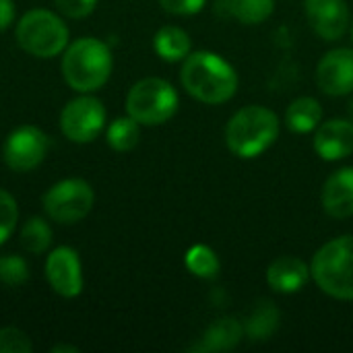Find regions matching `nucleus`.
Here are the masks:
<instances>
[{
  "label": "nucleus",
  "instance_id": "1",
  "mask_svg": "<svg viewBox=\"0 0 353 353\" xmlns=\"http://www.w3.org/2000/svg\"><path fill=\"white\" fill-rule=\"evenodd\" d=\"M182 87L194 99L217 105L230 101L238 91V72L215 52H192L180 70Z\"/></svg>",
  "mask_w": 353,
  "mask_h": 353
},
{
  "label": "nucleus",
  "instance_id": "2",
  "mask_svg": "<svg viewBox=\"0 0 353 353\" xmlns=\"http://www.w3.org/2000/svg\"><path fill=\"white\" fill-rule=\"evenodd\" d=\"M279 137V118L263 105H246L238 110L225 126V145L240 159L263 155Z\"/></svg>",
  "mask_w": 353,
  "mask_h": 353
},
{
  "label": "nucleus",
  "instance_id": "3",
  "mask_svg": "<svg viewBox=\"0 0 353 353\" xmlns=\"http://www.w3.org/2000/svg\"><path fill=\"white\" fill-rule=\"evenodd\" d=\"M112 72V52L95 37H81L68 46L62 58V77L79 93L105 85Z\"/></svg>",
  "mask_w": 353,
  "mask_h": 353
},
{
  "label": "nucleus",
  "instance_id": "4",
  "mask_svg": "<svg viewBox=\"0 0 353 353\" xmlns=\"http://www.w3.org/2000/svg\"><path fill=\"white\" fill-rule=\"evenodd\" d=\"M310 273L314 283L327 296L353 300V236H341L321 246L312 259Z\"/></svg>",
  "mask_w": 353,
  "mask_h": 353
},
{
  "label": "nucleus",
  "instance_id": "5",
  "mask_svg": "<svg viewBox=\"0 0 353 353\" xmlns=\"http://www.w3.org/2000/svg\"><path fill=\"white\" fill-rule=\"evenodd\" d=\"M126 112L139 124L159 126L178 112V93L163 79H141L126 95Z\"/></svg>",
  "mask_w": 353,
  "mask_h": 353
},
{
  "label": "nucleus",
  "instance_id": "6",
  "mask_svg": "<svg viewBox=\"0 0 353 353\" xmlns=\"http://www.w3.org/2000/svg\"><path fill=\"white\" fill-rule=\"evenodd\" d=\"M17 41L31 56L52 58L66 48L68 29L58 14L35 8L21 17L17 25Z\"/></svg>",
  "mask_w": 353,
  "mask_h": 353
},
{
  "label": "nucleus",
  "instance_id": "7",
  "mask_svg": "<svg viewBox=\"0 0 353 353\" xmlns=\"http://www.w3.org/2000/svg\"><path fill=\"white\" fill-rule=\"evenodd\" d=\"M93 188L81 178H66L56 182L41 199L48 217L66 225L85 219L93 207Z\"/></svg>",
  "mask_w": 353,
  "mask_h": 353
},
{
  "label": "nucleus",
  "instance_id": "8",
  "mask_svg": "<svg viewBox=\"0 0 353 353\" xmlns=\"http://www.w3.org/2000/svg\"><path fill=\"white\" fill-rule=\"evenodd\" d=\"M105 124V108L97 97L83 95L64 105L60 114V128L72 143H91Z\"/></svg>",
  "mask_w": 353,
  "mask_h": 353
},
{
  "label": "nucleus",
  "instance_id": "9",
  "mask_svg": "<svg viewBox=\"0 0 353 353\" xmlns=\"http://www.w3.org/2000/svg\"><path fill=\"white\" fill-rule=\"evenodd\" d=\"M48 137L37 126H19L4 143V161L14 172L35 170L48 153Z\"/></svg>",
  "mask_w": 353,
  "mask_h": 353
},
{
  "label": "nucleus",
  "instance_id": "10",
  "mask_svg": "<svg viewBox=\"0 0 353 353\" xmlns=\"http://www.w3.org/2000/svg\"><path fill=\"white\" fill-rule=\"evenodd\" d=\"M304 10L310 27L325 41H337L350 29L352 14L345 0H304Z\"/></svg>",
  "mask_w": 353,
  "mask_h": 353
},
{
  "label": "nucleus",
  "instance_id": "11",
  "mask_svg": "<svg viewBox=\"0 0 353 353\" xmlns=\"http://www.w3.org/2000/svg\"><path fill=\"white\" fill-rule=\"evenodd\" d=\"M316 85L331 97L353 93V50L337 48L327 52L316 66Z\"/></svg>",
  "mask_w": 353,
  "mask_h": 353
},
{
  "label": "nucleus",
  "instance_id": "12",
  "mask_svg": "<svg viewBox=\"0 0 353 353\" xmlns=\"http://www.w3.org/2000/svg\"><path fill=\"white\" fill-rule=\"evenodd\" d=\"M46 279L52 290L62 298H77L83 292V271L79 254L68 248H56L46 263Z\"/></svg>",
  "mask_w": 353,
  "mask_h": 353
},
{
  "label": "nucleus",
  "instance_id": "13",
  "mask_svg": "<svg viewBox=\"0 0 353 353\" xmlns=\"http://www.w3.org/2000/svg\"><path fill=\"white\" fill-rule=\"evenodd\" d=\"M314 151L325 161H339L353 153V122L333 118L319 124L314 132Z\"/></svg>",
  "mask_w": 353,
  "mask_h": 353
},
{
  "label": "nucleus",
  "instance_id": "14",
  "mask_svg": "<svg viewBox=\"0 0 353 353\" xmlns=\"http://www.w3.org/2000/svg\"><path fill=\"white\" fill-rule=\"evenodd\" d=\"M323 209L335 219H347L353 215V168H341L331 174L321 194Z\"/></svg>",
  "mask_w": 353,
  "mask_h": 353
},
{
  "label": "nucleus",
  "instance_id": "15",
  "mask_svg": "<svg viewBox=\"0 0 353 353\" xmlns=\"http://www.w3.org/2000/svg\"><path fill=\"white\" fill-rule=\"evenodd\" d=\"M312 277L310 267L298 256H279L267 269V283L277 294H296Z\"/></svg>",
  "mask_w": 353,
  "mask_h": 353
},
{
  "label": "nucleus",
  "instance_id": "16",
  "mask_svg": "<svg viewBox=\"0 0 353 353\" xmlns=\"http://www.w3.org/2000/svg\"><path fill=\"white\" fill-rule=\"evenodd\" d=\"M242 335H244V327L236 319L223 316L205 331L196 350L199 352H228V350H234L242 341Z\"/></svg>",
  "mask_w": 353,
  "mask_h": 353
},
{
  "label": "nucleus",
  "instance_id": "17",
  "mask_svg": "<svg viewBox=\"0 0 353 353\" xmlns=\"http://www.w3.org/2000/svg\"><path fill=\"white\" fill-rule=\"evenodd\" d=\"M323 108L314 97H298L285 110V124L296 134H308L319 128Z\"/></svg>",
  "mask_w": 353,
  "mask_h": 353
},
{
  "label": "nucleus",
  "instance_id": "18",
  "mask_svg": "<svg viewBox=\"0 0 353 353\" xmlns=\"http://www.w3.org/2000/svg\"><path fill=\"white\" fill-rule=\"evenodd\" d=\"M153 48L161 60L180 62L190 54V35L176 25H165L155 33Z\"/></svg>",
  "mask_w": 353,
  "mask_h": 353
},
{
  "label": "nucleus",
  "instance_id": "19",
  "mask_svg": "<svg viewBox=\"0 0 353 353\" xmlns=\"http://www.w3.org/2000/svg\"><path fill=\"white\" fill-rule=\"evenodd\" d=\"M279 321H281V314H279L277 306L273 302L263 300L250 312L244 333L250 341H267L279 329Z\"/></svg>",
  "mask_w": 353,
  "mask_h": 353
},
{
  "label": "nucleus",
  "instance_id": "20",
  "mask_svg": "<svg viewBox=\"0 0 353 353\" xmlns=\"http://www.w3.org/2000/svg\"><path fill=\"white\" fill-rule=\"evenodd\" d=\"M223 12L238 19L244 25H261L265 23L273 10H275V0H223Z\"/></svg>",
  "mask_w": 353,
  "mask_h": 353
},
{
  "label": "nucleus",
  "instance_id": "21",
  "mask_svg": "<svg viewBox=\"0 0 353 353\" xmlns=\"http://www.w3.org/2000/svg\"><path fill=\"white\" fill-rule=\"evenodd\" d=\"M141 141V124L126 116V118H116L110 126H108V145L114 151H130L139 145Z\"/></svg>",
  "mask_w": 353,
  "mask_h": 353
},
{
  "label": "nucleus",
  "instance_id": "22",
  "mask_svg": "<svg viewBox=\"0 0 353 353\" xmlns=\"http://www.w3.org/2000/svg\"><path fill=\"white\" fill-rule=\"evenodd\" d=\"M184 263H186L188 271H190L192 275L201 277V279H213V277H217L219 267H221L217 254H215L209 246H205V244L192 246V248L186 252Z\"/></svg>",
  "mask_w": 353,
  "mask_h": 353
},
{
  "label": "nucleus",
  "instance_id": "23",
  "mask_svg": "<svg viewBox=\"0 0 353 353\" xmlns=\"http://www.w3.org/2000/svg\"><path fill=\"white\" fill-rule=\"evenodd\" d=\"M21 244L31 254H41L52 244V230L46 219L31 217L21 230Z\"/></svg>",
  "mask_w": 353,
  "mask_h": 353
},
{
  "label": "nucleus",
  "instance_id": "24",
  "mask_svg": "<svg viewBox=\"0 0 353 353\" xmlns=\"http://www.w3.org/2000/svg\"><path fill=\"white\" fill-rule=\"evenodd\" d=\"M27 277H29V269L21 256H17V254L0 256V281L4 285H10V288L23 285L27 281Z\"/></svg>",
  "mask_w": 353,
  "mask_h": 353
},
{
  "label": "nucleus",
  "instance_id": "25",
  "mask_svg": "<svg viewBox=\"0 0 353 353\" xmlns=\"http://www.w3.org/2000/svg\"><path fill=\"white\" fill-rule=\"evenodd\" d=\"M19 219V207L10 192L0 188V244H4L14 232Z\"/></svg>",
  "mask_w": 353,
  "mask_h": 353
},
{
  "label": "nucleus",
  "instance_id": "26",
  "mask_svg": "<svg viewBox=\"0 0 353 353\" xmlns=\"http://www.w3.org/2000/svg\"><path fill=\"white\" fill-rule=\"evenodd\" d=\"M31 350V339L23 331L14 327L0 329V353H29Z\"/></svg>",
  "mask_w": 353,
  "mask_h": 353
},
{
  "label": "nucleus",
  "instance_id": "27",
  "mask_svg": "<svg viewBox=\"0 0 353 353\" xmlns=\"http://www.w3.org/2000/svg\"><path fill=\"white\" fill-rule=\"evenodd\" d=\"M60 12H64L70 19H83L93 12L97 0H54Z\"/></svg>",
  "mask_w": 353,
  "mask_h": 353
},
{
  "label": "nucleus",
  "instance_id": "28",
  "mask_svg": "<svg viewBox=\"0 0 353 353\" xmlns=\"http://www.w3.org/2000/svg\"><path fill=\"white\" fill-rule=\"evenodd\" d=\"M207 0H159L161 8L165 12H172V14H180V17H186V14H196L203 10Z\"/></svg>",
  "mask_w": 353,
  "mask_h": 353
},
{
  "label": "nucleus",
  "instance_id": "29",
  "mask_svg": "<svg viewBox=\"0 0 353 353\" xmlns=\"http://www.w3.org/2000/svg\"><path fill=\"white\" fill-rule=\"evenodd\" d=\"M14 19V2L12 0H0V31H4Z\"/></svg>",
  "mask_w": 353,
  "mask_h": 353
},
{
  "label": "nucleus",
  "instance_id": "30",
  "mask_svg": "<svg viewBox=\"0 0 353 353\" xmlns=\"http://www.w3.org/2000/svg\"><path fill=\"white\" fill-rule=\"evenodd\" d=\"M52 352H54V353H60V352L77 353V352H79V347H74V345H56V347H54Z\"/></svg>",
  "mask_w": 353,
  "mask_h": 353
},
{
  "label": "nucleus",
  "instance_id": "31",
  "mask_svg": "<svg viewBox=\"0 0 353 353\" xmlns=\"http://www.w3.org/2000/svg\"><path fill=\"white\" fill-rule=\"evenodd\" d=\"M347 114H350V120L353 122V97L350 99V103H347Z\"/></svg>",
  "mask_w": 353,
  "mask_h": 353
},
{
  "label": "nucleus",
  "instance_id": "32",
  "mask_svg": "<svg viewBox=\"0 0 353 353\" xmlns=\"http://www.w3.org/2000/svg\"><path fill=\"white\" fill-rule=\"evenodd\" d=\"M350 33H352V39H353V19H352V23H350Z\"/></svg>",
  "mask_w": 353,
  "mask_h": 353
}]
</instances>
